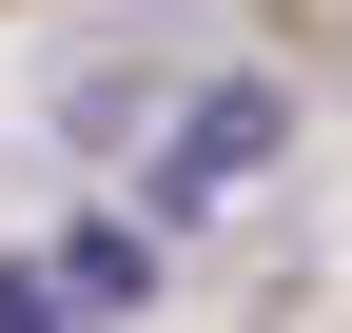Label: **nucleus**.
Returning a JSON list of instances; mask_svg holds the SVG:
<instances>
[{"mask_svg": "<svg viewBox=\"0 0 352 333\" xmlns=\"http://www.w3.org/2000/svg\"><path fill=\"white\" fill-rule=\"evenodd\" d=\"M157 294V216H78L59 255H0V333H98Z\"/></svg>", "mask_w": 352, "mask_h": 333, "instance_id": "1", "label": "nucleus"}, {"mask_svg": "<svg viewBox=\"0 0 352 333\" xmlns=\"http://www.w3.org/2000/svg\"><path fill=\"white\" fill-rule=\"evenodd\" d=\"M254 138H274V98H215V118H196V138H176V196H196V177H235V157H254Z\"/></svg>", "mask_w": 352, "mask_h": 333, "instance_id": "2", "label": "nucleus"}]
</instances>
